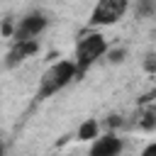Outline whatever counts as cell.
Returning <instances> with one entry per match:
<instances>
[{"instance_id": "8fae6325", "label": "cell", "mask_w": 156, "mask_h": 156, "mask_svg": "<svg viewBox=\"0 0 156 156\" xmlns=\"http://www.w3.org/2000/svg\"><path fill=\"white\" fill-rule=\"evenodd\" d=\"M144 100H146V102H151V100H156V85H154V88H151V90H149V93L144 95Z\"/></svg>"}, {"instance_id": "6da1fadb", "label": "cell", "mask_w": 156, "mask_h": 156, "mask_svg": "<svg viewBox=\"0 0 156 156\" xmlns=\"http://www.w3.org/2000/svg\"><path fill=\"white\" fill-rule=\"evenodd\" d=\"M78 78V68L73 58H61L56 63H51L41 78H39V88H37V100H46L56 93H61L63 88H68L73 80Z\"/></svg>"}, {"instance_id": "52a82bcc", "label": "cell", "mask_w": 156, "mask_h": 156, "mask_svg": "<svg viewBox=\"0 0 156 156\" xmlns=\"http://www.w3.org/2000/svg\"><path fill=\"white\" fill-rule=\"evenodd\" d=\"M95 136H98V119H85V122L78 127V139L93 141Z\"/></svg>"}, {"instance_id": "30bf717a", "label": "cell", "mask_w": 156, "mask_h": 156, "mask_svg": "<svg viewBox=\"0 0 156 156\" xmlns=\"http://www.w3.org/2000/svg\"><path fill=\"white\" fill-rule=\"evenodd\" d=\"M139 156H156V141H149L144 149H141V154Z\"/></svg>"}, {"instance_id": "5b68a950", "label": "cell", "mask_w": 156, "mask_h": 156, "mask_svg": "<svg viewBox=\"0 0 156 156\" xmlns=\"http://www.w3.org/2000/svg\"><path fill=\"white\" fill-rule=\"evenodd\" d=\"M122 151H124V139L115 132H107L93 139L88 156H122Z\"/></svg>"}, {"instance_id": "8992f818", "label": "cell", "mask_w": 156, "mask_h": 156, "mask_svg": "<svg viewBox=\"0 0 156 156\" xmlns=\"http://www.w3.org/2000/svg\"><path fill=\"white\" fill-rule=\"evenodd\" d=\"M39 39H27V41H12L7 56H5V66L7 68H15L20 63H24L27 58H32L37 51H39Z\"/></svg>"}, {"instance_id": "7a4b0ae2", "label": "cell", "mask_w": 156, "mask_h": 156, "mask_svg": "<svg viewBox=\"0 0 156 156\" xmlns=\"http://www.w3.org/2000/svg\"><path fill=\"white\" fill-rule=\"evenodd\" d=\"M105 54H107V39L100 32H85V34H80L76 39V51H73L78 78H83Z\"/></svg>"}, {"instance_id": "9c48e42d", "label": "cell", "mask_w": 156, "mask_h": 156, "mask_svg": "<svg viewBox=\"0 0 156 156\" xmlns=\"http://www.w3.org/2000/svg\"><path fill=\"white\" fill-rule=\"evenodd\" d=\"M144 68H146L149 73H156V51L146 54V58H144Z\"/></svg>"}, {"instance_id": "ba28073f", "label": "cell", "mask_w": 156, "mask_h": 156, "mask_svg": "<svg viewBox=\"0 0 156 156\" xmlns=\"http://www.w3.org/2000/svg\"><path fill=\"white\" fill-rule=\"evenodd\" d=\"M136 15L141 17L156 15V0H136Z\"/></svg>"}, {"instance_id": "3957f363", "label": "cell", "mask_w": 156, "mask_h": 156, "mask_svg": "<svg viewBox=\"0 0 156 156\" xmlns=\"http://www.w3.org/2000/svg\"><path fill=\"white\" fill-rule=\"evenodd\" d=\"M129 2L132 0H95L90 15H88V27L95 29V27H110V24H117L127 10H129Z\"/></svg>"}, {"instance_id": "277c9868", "label": "cell", "mask_w": 156, "mask_h": 156, "mask_svg": "<svg viewBox=\"0 0 156 156\" xmlns=\"http://www.w3.org/2000/svg\"><path fill=\"white\" fill-rule=\"evenodd\" d=\"M49 27V17L39 10H32L27 15H22L15 24L12 32V41H27V39H39L44 34V29Z\"/></svg>"}]
</instances>
